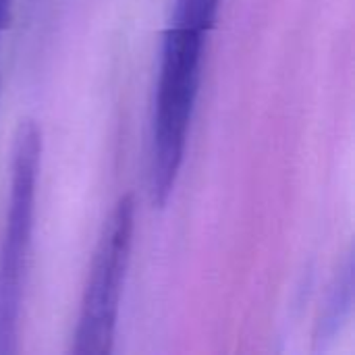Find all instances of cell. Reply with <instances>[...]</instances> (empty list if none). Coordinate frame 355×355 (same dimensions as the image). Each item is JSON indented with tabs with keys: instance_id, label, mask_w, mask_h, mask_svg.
I'll return each mask as SVG.
<instances>
[{
	"instance_id": "4",
	"label": "cell",
	"mask_w": 355,
	"mask_h": 355,
	"mask_svg": "<svg viewBox=\"0 0 355 355\" xmlns=\"http://www.w3.org/2000/svg\"><path fill=\"white\" fill-rule=\"evenodd\" d=\"M354 306V262L352 256H347L341 272L335 279V285L331 289V295L324 304L322 310V318L318 322V341L335 337L337 331L341 329V324L347 320L349 312Z\"/></svg>"
},
{
	"instance_id": "3",
	"label": "cell",
	"mask_w": 355,
	"mask_h": 355,
	"mask_svg": "<svg viewBox=\"0 0 355 355\" xmlns=\"http://www.w3.org/2000/svg\"><path fill=\"white\" fill-rule=\"evenodd\" d=\"M135 233V202L123 196L100 233L73 333V355H108L121 312Z\"/></svg>"
},
{
	"instance_id": "1",
	"label": "cell",
	"mask_w": 355,
	"mask_h": 355,
	"mask_svg": "<svg viewBox=\"0 0 355 355\" xmlns=\"http://www.w3.org/2000/svg\"><path fill=\"white\" fill-rule=\"evenodd\" d=\"M210 29L168 19L160 46L150 135V196L164 206L175 191L200 94Z\"/></svg>"
},
{
	"instance_id": "2",
	"label": "cell",
	"mask_w": 355,
	"mask_h": 355,
	"mask_svg": "<svg viewBox=\"0 0 355 355\" xmlns=\"http://www.w3.org/2000/svg\"><path fill=\"white\" fill-rule=\"evenodd\" d=\"M40 160L42 133L35 123H21L12 144L8 210L0 237V355L17 354L19 349V320L33 241Z\"/></svg>"
},
{
	"instance_id": "5",
	"label": "cell",
	"mask_w": 355,
	"mask_h": 355,
	"mask_svg": "<svg viewBox=\"0 0 355 355\" xmlns=\"http://www.w3.org/2000/svg\"><path fill=\"white\" fill-rule=\"evenodd\" d=\"M15 0H0V33L8 27V21L12 17Z\"/></svg>"
}]
</instances>
